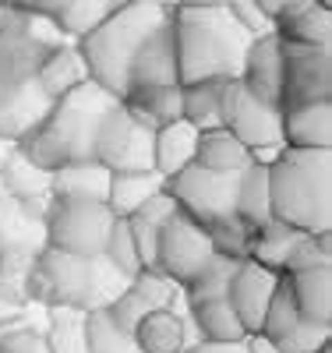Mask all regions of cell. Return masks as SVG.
Wrapping results in <instances>:
<instances>
[{"instance_id":"1","label":"cell","mask_w":332,"mask_h":353,"mask_svg":"<svg viewBox=\"0 0 332 353\" xmlns=\"http://www.w3.org/2000/svg\"><path fill=\"white\" fill-rule=\"evenodd\" d=\"M117 106L120 99L88 78L60 99H53L43 124L18 141V152L50 173L68 163L96 159V138Z\"/></svg>"},{"instance_id":"2","label":"cell","mask_w":332,"mask_h":353,"mask_svg":"<svg viewBox=\"0 0 332 353\" xmlns=\"http://www.w3.org/2000/svg\"><path fill=\"white\" fill-rule=\"evenodd\" d=\"M170 25L180 85L240 78L251 36L237 25L230 8H173Z\"/></svg>"},{"instance_id":"3","label":"cell","mask_w":332,"mask_h":353,"mask_svg":"<svg viewBox=\"0 0 332 353\" xmlns=\"http://www.w3.org/2000/svg\"><path fill=\"white\" fill-rule=\"evenodd\" d=\"M170 11L173 8H166V0H128L110 18H103L92 32H85L78 39V50L85 57L88 78L117 99H124L135 53L159 25L170 21Z\"/></svg>"},{"instance_id":"4","label":"cell","mask_w":332,"mask_h":353,"mask_svg":"<svg viewBox=\"0 0 332 353\" xmlns=\"http://www.w3.org/2000/svg\"><path fill=\"white\" fill-rule=\"evenodd\" d=\"M273 219L300 233H329L332 226V156L329 149H290L268 163Z\"/></svg>"},{"instance_id":"5","label":"cell","mask_w":332,"mask_h":353,"mask_svg":"<svg viewBox=\"0 0 332 353\" xmlns=\"http://www.w3.org/2000/svg\"><path fill=\"white\" fill-rule=\"evenodd\" d=\"M128 286L131 279L120 276L103 254L78 258L57 248H43L32 272V301L46 307L99 311V307H110Z\"/></svg>"},{"instance_id":"6","label":"cell","mask_w":332,"mask_h":353,"mask_svg":"<svg viewBox=\"0 0 332 353\" xmlns=\"http://www.w3.org/2000/svg\"><path fill=\"white\" fill-rule=\"evenodd\" d=\"M216 241L208 226L191 219L184 209H177L163 226H159V244H156V265L166 279H173L180 290H188L208 265L216 261Z\"/></svg>"},{"instance_id":"7","label":"cell","mask_w":332,"mask_h":353,"mask_svg":"<svg viewBox=\"0 0 332 353\" xmlns=\"http://www.w3.org/2000/svg\"><path fill=\"white\" fill-rule=\"evenodd\" d=\"M237 181H240V173H213V170L191 163L188 170L170 176L166 191L191 219H198L213 233V230L237 223Z\"/></svg>"},{"instance_id":"8","label":"cell","mask_w":332,"mask_h":353,"mask_svg":"<svg viewBox=\"0 0 332 353\" xmlns=\"http://www.w3.org/2000/svg\"><path fill=\"white\" fill-rule=\"evenodd\" d=\"M113 212L103 201H60L53 198L46 216V248L68 251L78 258H96L106 251Z\"/></svg>"},{"instance_id":"9","label":"cell","mask_w":332,"mask_h":353,"mask_svg":"<svg viewBox=\"0 0 332 353\" xmlns=\"http://www.w3.org/2000/svg\"><path fill=\"white\" fill-rule=\"evenodd\" d=\"M96 159L110 173L156 170V128L145 124L120 99V106L106 117V124L96 138Z\"/></svg>"},{"instance_id":"10","label":"cell","mask_w":332,"mask_h":353,"mask_svg":"<svg viewBox=\"0 0 332 353\" xmlns=\"http://www.w3.org/2000/svg\"><path fill=\"white\" fill-rule=\"evenodd\" d=\"M223 128L251 152L273 149L283 145V106L258 99L244 81L233 78L223 85Z\"/></svg>"},{"instance_id":"11","label":"cell","mask_w":332,"mask_h":353,"mask_svg":"<svg viewBox=\"0 0 332 353\" xmlns=\"http://www.w3.org/2000/svg\"><path fill=\"white\" fill-rule=\"evenodd\" d=\"M332 99V50L283 43V106Z\"/></svg>"},{"instance_id":"12","label":"cell","mask_w":332,"mask_h":353,"mask_svg":"<svg viewBox=\"0 0 332 353\" xmlns=\"http://www.w3.org/2000/svg\"><path fill=\"white\" fill-rule=\"evenodd\" d=\"M280 276L276 269H265L255 258H240L237 269L230 276V286H226V301L233 307V314L240 318L244 332H258L262 329V318H265V307L273 301V293L280 286Z\"/></svg>"},{"instance_id":"13","label":"cell","mask_w":332,"mask_h":353,"mask_svg":"<svg viewBox=\"0 0 332 353\" xmlns=\"http://www.w3.org/2000/svg\"><path fill=\"white\" fill-rule=\"evenodd\" d=\"M50 198L36 201H18L11 194H0V254L4 251H32L39 254L46 248V216H50Z\"/></svg>"},{"instance_id":"14","label":"cell","mask_w":332,"mask_h":353,"mask_svg":"<svg viewBox=\"0 0 332 353\" xmlns=\"http://www.w3.org/2000/svg\"><path fill=\"white\" fill-rule=\"evenodd\" d=\"M180 85L177 78V43H173V25H159L153 36L141 43V50L135 53L131 64V78H128V92L138 88H170Z\"/></svg>"},{"instance_id":"15","label":"cell","mask_w":332,"mask_h":353,"mask_svg":"<svg viewBox=\"0 0 332 353\" xmlns=\"http://www.w3.org/2000/svg\"><path fill=\"white\" fill-rule=\"evenodd\" d=\"M240 81H244L258 99L283 106V39L276 32L251 39Z\"/></svg>"},{"instance_id":"16","label":"cell","mask_w":332,"mask_h":353,"mask_svg":"<svg viewBox=\"0 0 332 353\" xmlns=\"http://www.w3.org/2000/svg\"><path fill=\"white\" fill-rule=\"evenodd\" d=\"M283 145L290 149H329L332 145V103L283 106Z\"/></svg>"},{"instance_id":"17","label":"cell","mask_w":332,"mask_h":353,"mask_svg":"<svg viewBox=\"0 0 332 353\" xmlns=\"http://www.w3.org/2000/svg\"><path fill=\"white\" fill-rule=\"evenodd\" d=\"M276 36L283 43L329 46L332 43V11L318 8L315 0H290L276 14Z\"/></svg>"},{"instance_id":"18","label":"cell","mask_w":332,"mask_h":353,"mask_svg":"<svg viewBox=\"0 0 332 353\" xmlns=\"http://www.w3.org/2000/svg\"><path fill=\"white\" fill-rule=\"evenodd\" d=\"M110 170L99 159H81L53 170V198L60 201H103L110 198Z\"/></svg>"},{"instance_id":"19","label":"cell","mask_w":332,"mask_h":353,"mask_svg":"<svg viewBox=\"0 0 332 353\" xmlns=\"http://www.w3.org/2000/svg\"><path fill=\"white\" fill-rule=\"evenodd\" d=\"M36 81L39 88L50 96V99H60L64 92L78 88L81 81H88V68H85V57L78 50V43H57L46 50L43 64L36 71Z\"/></svg>"},{"instance_id":"20","label":"cell","mask_w":332,"mask_h":353,"mask_svg":"<svg viewBox=\"0 0 332 353\" xmlns=\"http://www.w3.org/2000/svg\"><path fill=\"white\" fill-rule=\"evenodd\" d=\"M135 343L141 353H184L188 321L170 307H156L135 325Z\"/></svg>"},{"instance_id":"21","label":"cell","mask_w":332,"mask_h":353,"mask_svg":"<svg viewBox=\"0 0 332 353\" xmlns=\"http://www.w3.org/2000/svg\"><path fill=\"white\" fill-rule=\"evenodd\" d=\"M159 191H166V176L159 170H141V173H113L110 176V212L128 219L135 216L145 201H153Z\"/></svg>"},{"instance_id":"22","label":"cell","mask_w":332,"mask_h":353,"mask_svg":"<svg viewBox=\"0 0 332 353\" xmlns=\"http://www.w3.org/2000/svg\"><path fill=\"white\" fill-rule=\"evenodd\" d=\"M195 163L213 173H244L251 166V149L244 141H237L226 128H208L198 134Z\"/></svg>"},{"instance_id":"23","label":"cell","mask_w":332,"mask_h":353,"mask_svg":"<svg viewBox=\"0 0 332 353\" xmlns=\"http://www.w3.org/2000/svg\"><path fill=\"white\" fill-rule=\"evenodd\" d=\"M198 134L202 131L195 124H188L184 117H180V121L163 124V128H156V170L166 176V181L195 163Z\"/></svg>"},{"instance_id":"24","label":"cell","mask_w":332,"mask_h":353,"mask_svg":"<svg viewBox=\"0 0 332 353\" xmlns=\"http://www.w3.org/2000/svg\"><path fill=\"white\" fill-rule=\"evenodd\" d=\"M290 293L297 301L300 318L308 321H332V269H308V272H293L286 276Z\"/></svg>"},{"instance_id":"25","label":"cell","mask_w":332,"mask_h":353,"mask_svg":"<svg viewBox=\"0 0 332 353\" xmlns=\"http://www.w3.org/2000/svg\"><path fill=\"white\" fill-rule=\"evenodd\" d=\"M0 184H4V194H11L18 201H36V198L53 194V173L36 166L28 156H21L14 149V156L4 163V170H0Z\"/></svg>"},{"instance_id":"26","label":"cell","mask_w":332,"mask_h":353,"mask_svg":"<svg viewBox=\"0 0 332 353\" xmlns=\"http://www.w3.org/2000/svg\"><path fill=\"white\" fill-rule=\"evenodd\" d=\"M223 85L226 81H195L180 85V117L198 131L223 128Z\"/></svg>"},{"instance_id":"27","label":"cell","mask_w":332,"mask_h":353,"mask_svg":"<svg viewBox=\"0 0 332 353\" xmlns=\"http://www.w3.org/2000/svg\"><path fill=\"white\" fill-rule=\"evenodd\" d=\"M237 219L258 230L265 219H273V201H268V166L251 163L237 181Z\"/></svg>"},{"instance_id":"28","label":"cell","mask_w":332,"mask_h":353,"mask_svg":"<svg viewBox=\"0 0 332 353\" xmlns=\"http://www.w3.org/2000/svg\"><path fill=\"white\" fill-rule=\"evenodd\" d=\"M304 237L300 230L280 223V219H265L255 233H251V248H248V258H255L258 265H265V269H276L283 272V265L293 251V244Z\"/></svg>"},{"instance_id":"29","label":"cell","mask_w":332,"mask_h":353,"mask_svg":"<svg viewBox=\"0 0 332 353\" xmlns=\"http://www.w3.org/2000/svg\"><path fill=\"white\" fill-rule=\"evenodd\" d=\"M188 307H191V318H195V325H198V336L208 339V343H240V339L248 336L226 297L195 301Z\"/></svg>"},{"instance_id":"30","label":"cell","mask_w":332,"mask_h":353,"mask_svg":"<svg viewBox=\"0 0 332 353\" xmlns=\"http://www.w3.org/2000/svg\"><path fill=\"white\" fill-rule=\"evenodd\" d=\"M120 4H128V0H64V8L57 11L53 25L60 28V36L81 39L85 32H92L103 18H110Z\"/></svg>"},{"instance_id":"31","label":"cell","mask_w":332,"mask_h":353,"mask_svg":"<svg viewBox=\"0 0 332 353\" xmlns=\"http://www.w3.org/2000/svg\"><path fill=\"white\" fill-rule=\"evenodd\" d=\"M85 314L78 307H46V346L50 353H85Z\"/></svg>"},{"instance_id":"32","label":"cell","mask_w":332,"mask_h":353,"mask_svg":"<svg viewBox=\"0 0 332 353\" xmlns=\"http://www.w3.org/2000/svg\"><path fill=\"white\" fill-rule=\"evenodd\" d=\"M124 106L138 113L145 124L163 128L170 121H180V85L170 88H138V92L124 96Z\"/></svg>"},{"instance_id":"33","label":"cell","mask_w":332,"mask_h":353,"mask_svg":"<svg viewBox=\"0 0 332 353\" xmlns=\"http://www.w3.org/2000/svg\"><path fill=\"white\" fill-rule=\"evenodd\" d=\"M85 353H141L135 332H124L106 307L85 314Z\"/></svg>"},{"instance_id":"34","label":"cell","mask_w":332,"mask_h":353,"mask_svg":"<svg viewBox=\"0 0 332 353\" xmlns=\"http://www.w3.org/2000/svg\"><path fill=\"white\" fill-rule=\"evenodd\" d=\"M300 321V311H297V301H293V293H290V283H286V276H280V286H276V293H273V301H268V307H265V318H262V336L265 339H273V343H280L293 325Z\"/></svg>"},{"instance_id":"35","label":"cell","mask_w":332,"mask_h":353,"mask_svg":"<svg viewBox=\"0 0 332 353\" xmlns=\"http://www.w3.org/2000/svg\"><path fill=\"white\" fill-rule=\"evenodd\" d=\"M103 258L113 265L120 276H128V279H135V276L145 269V265H141V254H138V244H135V237H131L128 219H120V216L113 219V230H110V241H106Z\"/></svg>"},{"instance_id":"36","label":"cell","mask_w":332,"mask_h":353,"mask_svg":"<svg viewBox=\"0 0 332 353\" xmlns=\"http://www.w3.org/2000/svg\"><path fill=\"white\" fill-rule=\"evenodd\" d=\"M308 269H329V233H304L286 265H283V276H293V272H308Z\"/></svg>"},{"instance_id":"37","label":"cell","mask_w":332,"mask_h":353,"mask_svg":"<svg viewBox=\"0 0 332 353\" xmlns=\"http://www.w3.org/2000/svg\"><path fill=\"white\" fill-rule=\"evenodd\" d=\"M131 290L138 293L141 301H148V307H170V311H177V283L173 279H166L159 269H141L135 279H131Z\"/></svg>"},{"instance_id":"38","label":"cell","mask_w":332,"mask_h":353,"mask_svg":"<svg viewBox=\"0 0 332 353\" xmlns=\"http://www.w3.org/2000/svg\"><path fill=\"white\" fill-rule=\"evenodd\" d=\"M329 343H332V329L325 325V321L300 318L276 346H280V353H318V350L329 346Z\"/></svg>"},{"instance_id":"39","label":"cell","mask_w":332,"mask_h":353,"mask_svg":"<svg viewBox=\"0 0 332 353\" xmlns=\"http://www.w3.org/2000/svg\"><path fill=\"white\" fill-rule=\"evenodd\" d=\"M230 14L237 18V25L244 28V32L251 36V39H258V36H268V32H276V21L268 18L255 0H230Z\"/></svg>"},{"instance_id":"40","label":"cell","mask_w":332,"mask_h":353,"mask_svg":"<svg viewBox=\"0 0 332 353\" xmlns=\"http://www.w3.org/2000/svg\"><path fill=\"white\" fill-rule=\"evenodd\" d=\"M106 311H110V318H113V321H117V325L124 329V332H135V325H138V321H141L148 311H153V307H148V301H141L138 293L128 286V290L120 293V297H117V301H113Z\"/></svg>"},{"instance_id":"41","label":"cell","mask_w":332,"mask_h":353,"mask_svg":"<svg viewBox=\"0 0 332 353\" xmlns=\"http://www.w3.org/2000/svg\"><path fill=\"white\" fill-rule=\"evenodd\" d=\"M128 226H131V237L138 244L141 265H145V269H153V265H156V244H159V226L141 219V216H128Z\"/></svg>"},{"instance_id":"42","label":"cell","mask_w":332,"mask_h":353,"mask_svg":"<svg viewBox=\"0 0 332 353\" xmlns=\"http://www.w3.org/2000/svg\"><path fill=\"white\" fill-rule=\"evenodd\" d=\"M244 339H248V336H244ZM244 339H240V343H208V339H202V343L188 346L184 353H248Z\"/></svg>"},{"instance_id":"43","label":"cell","mask_w":332,"mask_h":353,"mask_svg":"<svg viewBox=\"0 0 332 353\" xmlns=\"http://www.w3.org/2000/svg\"><path fill=\"white\" fill-rule=\"evenodd\" d=\"M64 8V0H28V11L32 14H39V18H57V11Z\"/></svg>"},{"instance_id":"44","label":"cell","mask_w":332,"mask_h":353,"mask_svg":"<svg viewBox=\"0 0 332 353\" xmlns=\"http://www.w3.org/2000/svg\"><path fill=\"white\" fill-rule=\"evenodd\" d=\"M244 346H248V353H280V346H276L273 339H265L262 332H251V336L244 339Z\"/></svg>"},{"instance_id":"45","label":"cell","mask_w":332,"mask_h":353,"mask_svg":"<svg viewBox=\"0 0 332 353\" xmlns=\"http://www.w3.org/2000/svg\"><path fill=\"white\" fill-rule=\"evenodd\" d=\"M21 311H25V304H14L8 297H0V325H8V321L21 318Z\"/></svg>"},{"instance_id":"46","label":"cell","mask_w":332,"mask_h":353,"mask_svg":"<svg viewBox=\"0 0 332 353\" xmlns=\"http://www.w3.org/2000/svg\"><path fill=\"white\" fill-rule=\"evenodd\" d=\"M255 4H258V8H262V11L268 14V18L276 21V14H280V11H283L286 4H290V0H255Z\"/></svg>"},{"instance_id":"47","label":"cell","mask_w":332,"mask_h":353,"mask_svg":"<svg viewBox=\"0 0 332 353\" xmlns=\"http://www.w3.org/2000/svg\"><path fill=\"white\" fill-rule=\"evenodd\" d=\"M230 0H177V8H226Z\"/></svg>"},{"instance_id":"48","label":"cell","mask_w":332,"mask_h":353,"mask_svg":"<svg viewBox=\"0 0 332 353\" xmlns=\"http://www.w3.org/2000/svg\"><path fill=\"white\" fill-rule=\"evenodd\" d=\"M14 149H18V141H11V138L0 134V170H4V163L14 156Z\"/></svg>"},{"instance_id":"49","label":"cell","mask_w":332,"mask_h":353,"mask_svg":"<svg viewBox=\"0 0 332 353\" xmlns=\"http://www.w3.org/2000/svg\"><path fill=\"white\" fill-rule=\"evenodd\" d=\"M4 8H21V11H28V0H0Z\"/></svg>"},{"instance_id":"50","label":"cell","mask_w":332,"mask_h":353,"mask_svg":"<svg viewBox=\"0 0 332 353\" xmlns=\"http://www.w3.org/2000/svg\"><path fill=\"white\" fill-rule=\"evenodd\" d=\"M315 4H318V8H329V11H332V0H315Z\"/></svg>"},{"instance_id":"51","label":"cell","mask_w":332,"mask_h":353,"mask_svg":"<svg viewBox=\"0 0 332 353\" xmlns=\"http://www.w3.org/2000/svg\"><path fill=\"white\" fill-rule=\"evenodd\" d=\"M318 353H332V343H329V346H322V350H318Z\"/></svg>"},{"instance_id":"52","label":"cell","mask_w":332,"mask_h":353,"mask_svg":"<svg viewBox=\"0 0 332 353\" xmlns=\"http://www.w3.org/2000/svg\"><path fill=\"white\" fill-rule=\"evenodd\" d=\"M0 194H4V184H0Z\"/></svg>"},{"instance_id":"53","label":"cell","mask_w":332,"mask_h":353,"mask_svg":"<svg viewBox=\"0 0 332 353\" xmlns=\"http://www.w3.org/2000/svg\"><path fill=\"white\" fill-rule=\"evenodd\" d=\"M0 353H8V350H0Z\"/></svg>"}]
</instances>
